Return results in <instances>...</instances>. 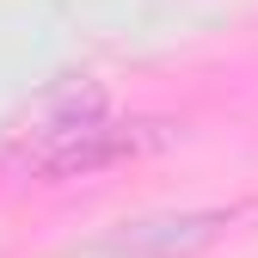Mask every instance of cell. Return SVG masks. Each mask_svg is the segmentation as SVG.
Listing matches in <instances>:
<instances>
[{"mask_svg": "<svg viewBox=\"0 0 258 258\" xmlns=\"http://www.w3.org/2000/svg\"><path fill=\"white\" fill-rule=\"evenodd\" d=\"M160 142H166V123H117L105 117V92L86 86V92H68L55 105V117L37 123V148L25 160L43 178H80V172L117 166L129 154H148Z\"/></svg>", "mask_w": 258, "mask_h": 258, "instance_id": "6da1fadb", "label": "cell"}, {"mask_svg": "<svg viewBox=\"0 0 258 258\" xmlns=\"http://www.w3.org/2000/svg\"><path fill=\"white\" fill-rule=\"evenodd\" d=\"M221 215H178V221H136L129 234L111 240V252H142V258H178L190 246H209Z\"/></svg>", "mask_w": 258, "mask_h": 258, "instance_id": "7a4b0ae2", "label": "cell"}]
</instances>
